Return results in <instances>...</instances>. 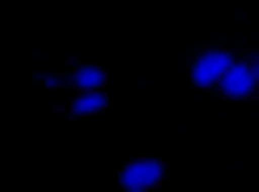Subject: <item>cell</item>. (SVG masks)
<instances>
[{"label": "cell", "instance_id": "obj_3", "mask_svg": "<svg viewBox=\"0 0 259 192\" xmlns=\"http://www.w3.org/2000/svg\"><path fill=\"white\" fill-rule=\"evenodd\" d=\"M252 80H259V60H252Z\"/></svg>", "mask_w": 259, "mask_h": 192}, {"label": "cell", "instance_id": "obj_1", "mask_svg": "<svg viewBox=\"0 0 259 192\" xmlns=\"http://www.w3.org/2000/svg\"><path fill=\"white\" fill-rule=\"evenodd\" d=\"M160 179H166L160 159H133V166H120V185H126V192H153Z\"/></svg>", "mask_w": 259, "mask_h": 192}, {"label": "cell", "instance_id": "obj_2", "mask_svg": "<svg viewBox=\"0 0 259 192\" xmlns=\"http://www.w3.org/2000/svg\"><path fill=\"white\" fill-rule=\"evenodd\" d=\"M60 86H80V93H100V86H107V73H100V67H80V73H67Z\"/></svg>", "mask_w": 259, "mask_h": 192}]
</instances>
